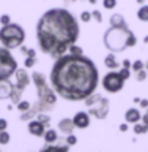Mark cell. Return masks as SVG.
<instances>
[{
    "label": "cell",
    "mask_w": 148,
    "mask_h": 152,
    "mask_svg": "<svg viewBox=\"0 0 148 152\" xmlns=\"http://www.w3.org/2000/svg\"><path fill=\"white\" fill-rule=\"evenodd\" d=\"M98 68L84 54H63L55 59L51 71V84L57 95L68 102H80L96 92Z\"/></svg>",
    "instance_id": "obj_1"
},
{
    "label": "cell",
    "mask_w": 148,
    "mask_h": 152,
    "mask_svg": "<svg viewBox=\"0 0 148 152\" xmlns=\"http://www.w3.org/2000/svg\"><path fill=\"white\" fill-rule=\"evenodd\" d=\"M79 24L73 13L65 8H52L38 19L36 38L44 54L58 59L79 38Z\"/></svg>",
    "instance_id": "obj_2"
},
{
    "label": "cell",
    "mask_w": 148,
    "mask_h": 152,
    "mask_svg": "<svg viewBox=\"0 0 148 152\" xmlns=\"http://www.w3.org/2000/svg\"><path fill=\"white\" fill-rule=\"evenodd\" d=\"M33 78V83L36 86V92H38V106L35 104L33 108H30L28 111H25L21 116V121H27L36 114H40L43 111H49L55 106V102H57V97H55V90L49 89V84L44 78V75L40 73V71H35L32 75Z\"/></svg>",
    "instance_id": "obj_3"
},
{
    "label": "cell",
    "mask_w": 148,
    "mask_h": 152,
    "mask_svg": "<svg viewBox=\"0 0 148 152\" xmlns=\"http://www.w3.org/2000/svg\"><path fill=\"white\" fill-rule=\"evenodd\" d=\"M137 43L136 35L128 26H112L104 33V45L110 52H120Z\"/></svg>",
    "instance_id": "obj_4"
},
{
    "label": "cell",
    "mask_w": 148,
    "mask_h": 152,
    "mask_svg": "<svg viewBox=\"0 0 148 152\" xmlns=\"http://www.w3.org/2000/svg\"><path fill=\"white\" fill-rule=\"evenodd\" d=\"M25 40V32L19 24L9 22L0 28V43L8 49H16Z\"/></svg>",
    "instance_id": "obj_5"
},
{
    "label": "cell",
    "mask_w": 148,
    "mask_h": 152,
    "mask_svg": "<svg viewBox=\"0 0 148 152\" xmlns=\"http://www.w3.org/2000/svg\"><path fill=\"white\" fill-rule=\"evenodd\" d=\"M85 104H87L90 114H93L98 119H106L109 114V102L107 98L101 97L99 94L93 92L92 95H88L85 98Z\"/></svg>",
    "instance_id": "obj_6"
},
{
    "label": "cell",
    "mask_w": 148,
    "mask_h": 152,
    "mask_svg": "<svg viewBox=\"0 0 148 152\" xmlns=\"http://www.w3.org/2000/svg\"><path fill=\"white\" fill-rule=\"evenodd\" d=\"M17 62L8 48H0V79H9L16 73Z\"/></svg>",
    "instance_id": "obj_7"
},
{
    "label": "cell",
    "mask_w": 148,
    "mask_h": 152,
    "mask_svg": "<svg viewBox=\"0 0 148 152\" xmlns=\"http://www.w3.org/2000/svg\"><path fill=\"white\" fill-rule=\"evenodd\" d=\"M123 84H125V78L120 75V71H115V70H110L103 78V87L110 94L120 92L123 89Z\"/></svg>",
    "instance_id": "obj_8"
},
{
    "label": "cell",
    "mask_w": 148,
    "mask_h": 152,
    "mask_svg": "<svg viewBox=\"0 0 148 152\" xmlns=\"http://www.w3.org/2000/svg\"><path fill=\"white\" fill-rule=\"evenodd\" d=\"M21 94L22 90L9 79H0V100L11 98V102L17 104V102L21 100Z\"/></svg>",
    "instance_id": "obj_9"
},
{
    "label": "cell",
    "mask_w": 148,
    "mask_h": 152,
    "mask_svg": "<svg viewBox=\"0 0 148 152\" xmlns=\"http://www.w3.org/2000/svg\"><path fill=\"white\" fill-rule=\"evenodd\" d=\"M73 122H74V127H77V128H87L90 125V113L79 111L73 117Z\"/></svg>",
    "instance_id": "obj_10"
},
{
    "label": "cell",
    "mask_w": 148,
    "mask_h": 152,
    "mask_svg": "<svg viewBox=\"0 0 148 152\" xmlns=\"http://www.w3.org/2000/svg\"><path fill=\"white\" fill-rule=\"evenodd\" d=\"M14 75H16V83H14V84H16L21 90H24L28 84H30V76L27 75L25 70H19V68H17Z\"/></svg>",
    "instance_id": "obj_11"
},
{
    "label": "cell",
    "mask_w": 148,
    "mask_h": 152,
    "mask_svg": "<svg viewBox=\"0 0 148 152\" xmlns=\"http://www.w3.org/2000/svg\"><path fill=\"white\" fill-rule=\"evenodd\" d=\"M28 132H30L33 136H44L46 125L41 124L38 119H35V121H30V124H28Z\"/></svg>",
    "instance_id": "obj_12"
},
{
    "label": "cell",
    "mask_w": 148,
    "mask_h": 152,
    "mask_svg": "<svg viewBox=\"0 0 148 152\" xmlns=\"http://www.w3.org/2000/svg\"><path fill=\"white\" fill-rule=\"evenodd\" d=\"M58 130L65 135H71L74 132V122L73 119H61L58 122Z\"/></svg>",
    "instance_id": "obj_13"
},
{
    "label": "cell",
    "mask_w": 148,
    "mask_h": 152,
    "mask_svg": "<svg viewBox=\"0 0 148 152\" xmlns=\"http://www.w3.org/2000/svg\"><path fill=\"white\" fill-rule=\"evenodd\" d=\"M125 119H126L128 124H136V122H139L142 119V114H140V111L137 108H129L126 111V114H125Z\"/></svg>",
    "instance_id": "obj_14"
},
{
    "label": "cell",
    "mask_w": 148,
    "mask_h": 152,
    "mask_svg": "<svg viewBox=\"0 0 148 152\" xmlns=\"http://www.w3.org/2000/svg\"><path fill=\"white\" fill-rule=\"evenodd\" d=\"M104 64H106V66H107L109 70H115V68H118V66H120V64H118L115 54H112V52L106 56V59H104Z\"/></svg>",
    "instance_id": "obj_15"
},
{
    "label": "cell",
    "mask_w": 148,
    "mask_h": 152,
    "mask_svg": "<svg viewBox=\"0 0 148 152\" xmlns=\"http://www.w3.org/2000/svg\"><path fill=\"white\" fill-rule=\"evenodd\" d=\"M110 26H128V24H126L125 18H123L121 14L115 13V14L110 16Z\"/></svg>",
    "instance_id": "obj_16"
},
{
    "label": "cell",
    "mask_w": 148,
    "mask_h": 152,
    "mask_svg": "<svg viewBox=\"0 0 148 152\" xmlns=\"http://www.w3.org/2000/svg\"><path fill=\"white\" fill-rule=\"evenodd\" d=\"M44 140H46V142H55L57 140H58V135H57L55 130L49 128V130L44 132Z\"/></svg>",
    "instance_id": "obj_17"
},
{
    "label": "cell",
    "mask_w": 148,
    "mask_h": 152,
    "mask_svg": "<svg viewBox=\"0 0 148 152\" xmlns=\"http://www.w3.org/2000/svg\"><path fill=\"white\" fill-rule=\"evenodd\" d=\"M137 18H139L142 22H148V5L140 7V10L137 11Z\"/></svg>",
    "instance_id": "obj_18"
},
{
    "label": "cell",
    "mask_w": 148,
    "mask_h": 152,
    "mask_svg": "<svg viewBox=\"0 0 148 152\" xmlns=\"http://www.w3.org/2000/svg\"><path fill=\"white\" fill-rule=\"evenodd\" d=\"M148 132V125H145L144 122L139 124V122H136L134 124V133L136 135H144V133Z\"/></svg>",
    "instance_id": "obj_19"
},
{
    "label": "cell",
    "mask_w": 148,
    "mask_h": 152,
    "mask_svg": "<svg viewBox=\"0 0 148 152\" xmlns=\"http://www.w3.org/2000/svg\"><path fill=\"white\" fill-rule=\"evenodd\" d=\"M30 108H32V106H30V103H28V102H21V100L17 102V109H19V111L25 113V111H28Z\"/></svg>",
    "instance_id": "obj_20"
},
{
    "label": "cell",
    "mask_w": 148,
    "mask_h": 152,
    "mask_svg": "<svg viewBox=\"0 0 148 152\" xmlns=\"http://www.w3.org/2000/svg\"><path fill=\"white\" fill-rule=\"evenodd\" d=\"M9 141V133L6 130H2L0 132V144H8Z\"/></svg>",
    "instance_id": "obj_21"
},
{
    "label": "cell",
    "mask_w": 148,
    "mask_h": 152,
    "mask_svg": "<svg viewBox=\"0 0 148 152\" xmlns=\"http://www.w3.org/2000/svg\"><path fill=\"white\" fill-rule=\"evenodd\" d=\"M68 51H69V54H76V56H80V54H82V48L76 46V43L68 48Z\"/></svg>",
    "instance_id": "obj_22"
},
{
    "label": "cell",
    "mask_w": 148,
    "mask_h": 152,
    "mask_svg": "<svg viewBox=\"0 0 148 152\" xmlns=\"http://www.w3.org/2000/svg\"><path fill=\"white\" fill-rule=\"evenodd\" d=\"M103 5L106 10H113L117 7V0H103Z\"/></svg>",
    "instance_id": "obj_23"
},
{
    "label": "cell",
    "mask_w": 148,
    "mask_h": 152,
    "mask_svg": "<svg viewBox=\"0 0 148 152\" xmlns=\"http://www.w3.org/2000/svg\"><path fill=\"white\" fill-rule=\"evenodd\" d=\"M131 68H132V70H134L136 73H137V71H139V70H142V68H145V64H144V62H142V60H136L134 64L131 65Z\"/></svg>",
    "instance_id": "obj_24"
},
{
    "label": "cell",
    "mask_w": 148,
    "mask_h": 152,
    "mask_svg": "<svg viewBox=\"0 0 148 152\" xmlns=\"http://www.w3.org/2000/svg\"><path fill=\"white\" fill-rule=\"evenodd\" d=\"M36 64V56H27L25 59V66L27 68H30V66H33Z\"/></svg>",
    "instance_id": "obj_25"
},
{
    "label": "cell",
    "mask_w": 148,
    "mask_h": 152,
    "mask_svg": "<svg viewBox=\"0 0 148 152\" xmlns=\"http://www.w3.org/2000/svg\"><path fill=\"white\" fill-rule=\"evenodd\" d=\"M36 119H38V121H40L41 124H44L46 127L51 124V117H49V116H44V114H40V116H38Z\"/></svg>",
    "instance_id": "obj_26"
},
{
    "label": "cell",
    "mask_w": 148,
    "mask_h": 152,
    "mask_svg": "<svg viewBox=\"0 0 148 152\" xmlns=\"http://www.w3.org/2000/svg\"><path fill=\"white\" fill-rule=\"evenodd\" d=\"M136 78H137V81H145V78H147V71H145L144 68L139 70V71H137V76H136Z\"/></svg>",
    "instance_id": "obj_27"
},
{
    "label": "cell",
    "mask_w": 148,
    "mask_h": 152,
    "mask_svg": "<svg viewBox=\"0 0 148 152\" xmlns=\"http://www.w3.org/2000/svg\"><path fill=\"white\" fill-rule=\"evenodd\" d=\"M76 142H77V138H76L73 133H71V135H68V138H66V144L73 146V144H76Z\"/></svg>",
    "instance_id": "obj_28"
},
{
    "label": "cell",
    "mask_w": 148,
    "mask_h": 152,
    "mask_svg": "<svg viewBox=\"0 0 148 152\" xmlns=\"http://www.w3.org/2000/svg\"><path fill=\"white\" fill-rule=\"evenodd\" d=\"M80 19H82L84 22H88V21H92V13H88V11H84L82 14H80Z\"/></svg>",
    "instance_id": "obj_29"
},
{
    "label": "cell",
    "mask_w": 148,
    "mask_h": 152,
    "mask_svg": "<svg viewBox=\"0 0 148 152\" xmlns=\"http://www.w3.org/2000/svg\"><path fill=\"white\" fill-rule=\"evenodd\" d=\"M11 22V18L8 16V14H3V16H0V24L2 26H6V24Z\"/></svg>",
    "instance_id": "obj_30"
},
{
    "label": "cell",
    "mask_w": 148,
    "mask_h": 152,
    "mask_svg": "<svg viewBox=\"0 0 148 152\" xmlns=\"http://www.w3.org/2000/svg\"><path fill=\"white\" fill-rule=\"evenodd\" d=\"M92 18L96 19V22H103V16L99 11H92Z\"/></svg>",
    "instance_id": "obj_31"
},
{
    "label": "cell",
    "mask_w": 148,
    "mask_h": 152,
    "mask_svg": "<svg viewBox=\"0 0 148 152\" xmlns=\"http://www.w3.org/2000/svg\"><path fill=\"white\" fill-rule=\"evenodd\" d=\"M120 75L123 76V78H125V81L129 78V68H125V66H123V68L120 70Z\"/></svg>",
    "instance_id": "obj_32"
},
{
    "label": "cell",
    "mask_w": 148,
    "mask_h": 152,
    "mask_svg": "<svg viewBox=\"0 0 148 152\" xmlns=\"http://www.w3.org/2000/svg\"><path fill=\"white\" fill-rule=\"evenodd\" d=\"M6 127H8L6 119H0V132H2V130H6Z\"/></svg>",
    "instance_id": "obj_33"
},
{
    "label": "cell",
    "mask_w": 148,
    "mask_h": 152,
    "mask_svg": "<svg viewBox=\"0 0 148 152\" xmlns=\"http://www.w3.org/2000/svg\"><path fill=\"white\" fill-rule=\"evenodd\" d=\"M142 122H144L145 125H148V109H147V113L144 114V116H142Z\"/></svg>",
    "instance_id": "obj_34"
},
{
    "label": "cell",
    "mask_w": 148,
    "mask_h": 152,
    "mask_svg": "<svg viewBox=\"0 0 148 152\" xmlns=\"http://www.w3.org/2000/svg\"><path fill=\"white\" fill-rule=\"evenodd\" d=\"M123 66H125V68H131V62L128 59H125V60H123Z\"/></svg>",
    "instance_id": "obj_35"
},
{
    "label": "cell",
    "mask_w": 148,
    "mask_h": 152,
    "mask_svg": "<svg viewBox=\"0 0 148 152\" xmlns=\"http://www.w3.org/2000/svg\"><path fill=\"white\" fill-rule=\"evenodd\" d=\"M140 106L142 108H148V100H140Z\"/></svg>",
    "instance_id": "obj_36"
},
{
    "label": "cell",
    "mask_w": 148,
    "mask_h": 152,
    "mask_svg": "<svg viewBox=\"0 0 148 152\" xmlns=\"http://www.w3.org/2000/svg\"><path fill=\"white\" fill-rule=\"evenodd\" d=\"M120 130H121V132H126V130H128V125H126V124H121V125H120Z\"/></svg>",
    "instance_id": "obj_37"
},
{
    "label": "cell",
    "mask_w": 148,
    "mask_h": 152,
    "mask_svg": "<svg viewBox=\"0 0 148 152\" xmlns=\"http://www.w3.org/2000/svg\"><path fill=\"white\" fill-rule=\"evenodd\" d=\"M136 2H137V3H144L145 0H136Z\"/></svg>",
    "instance_id": "obj_38"
},
{
    "label": "cell",
    "mask_w": 148,
    "mask_h": 152,
    "mask_svg": "<svg viewBox=\"0 0 148 152\" xmlns=\"http://www.w3.org/2000/svg\"><path fill=\"white\" fill-rule=\"evenodd\" d=\"M88 2H90V3H96V0H88Z\"/></svg>",
    "instance_id": "obj_39"
},
{
    "label": "cell",
    "mask_w": 148,
    "mask_h": 152,
    "mask_svg": "<svg viewBox=\"0 0 148 152\" xmlns=\"http://www.w3.org/2000/svg\"><path fill=\"white\" fill-rule=\"evenodd\" d=\"M144 41H145V43H148V35L145 37V40H144Z\"/></svg>",
    "instance_id": "obj_40"
}]
</instances>
